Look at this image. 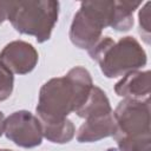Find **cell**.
Wrapping results in <instances>:
<instances>
[{"label": "cell", "instance_id": "cell-17", "mask_svg": "<svg viewBox=\"0 0 151 151\" xmlns=\"http://www.w3.org/2000/svg\"><path fill=\"white\" fill-rule=\"evenodd\" d=\"M5 116H4V113L0 111V137L2 136V133H4V130H5Z\"/></svg>", "mask_w": 151, "mask_h": 151}, {"label": "cell", "instance_id": "cell-12", "mask_svg": "<svg viewBox=\"0 0 151 151\" xmlns=\"http://www.w3.org/2000/svg\"><path fill=\"white\" fill-rule=\"evenodd\" d=\"M142 5L140 1H114V13L111 28L126 32L133 26V12Z\"/></svg>", "mask_w": 151, "mask_h": 151}, {"label": "cell", "instance_id": "cell-11", "mask_svg": "<svg viewBox=\"0 0 151 151\" xmlns=\"http://www.w3.org/2000/svg\"><path fill=\"white\" fill-rule=\"evenodd\" d=\"M41 127L44 138L55 144L68 143L73 139L76 134V127L68 118L60 122L41 123Z\"/></svg>", "mask_w": 151, "mask_h": 151}, {"label": "cell", "instance_id": "cell-14", "mask_svg": "<svg viewBox=\"0 0 151 151\" xmlns=\"http://www.w3.org/2000/svg\"><path fill=\"white\" fill-rule=\"evenodd\" d=\"M13 85H14L13 73L9 72L0 63V101L9 98L13 91Z\"/></svg>", "mask_w": 151, "mask_h": 151}, {"label": "cell", "instance_id": "cell-8", "mask_svg": "<svg viewBox=\"0 0 151 151\" xmlns=\"http://www.w3.org/2000/svg\"><path fill=\"white\" fill-rule=\"evenodd\" d=\"M116 132V120L113 112L92 116L80 125L77 140L79 143H93L106 137H113Z\"/></svg>", "mask_w": 151, "mask_h": 151}, {"label": "cell", "instance_id": "cell-16", "mask_svg": "<svg viewBox=\"0 0 151 151\" xmlns=\"http://www.w3.org/2000/svg\"><path fill=\"white\" fill-rule=\"evenodd\" d=\"M9 4H11V1H0V25L5 20H7Z\"/></svg>", "mask_w": 151, "mask_h": 151}, {"label": "cell", "instance_id": "cell-7", "mask_svg": "<svg viewBox=\"0 0 151 151\" xmlns=\"http://www.w3.org/2000/svg\"><path fill=\"white\" fill-rule=\"evenodd\" d=\"M38 52L28 42L15 40L0 52V63L13 74H27L38 64Z\"/></svg>", "mask_w": 151, "mask_h": 151}, {"label": "cell", "instance_id": "cell-1", "mask_svg": "<svg viewBox=\"0 0 151 151\" xmlns=\"http://www.w3.org/2000/svg\"><path fill=\"white\" fill-rule=\"evenodd\" d=\"M93 81L90 72L76 66L65 76L46 81L39 92L37 114L40 123L60 122L78 111L87 100Z\"/></svg>", "mask_w": 151, "mask_h": 151}, {"label": "cell", "instance_id": "cell-6", "mask_svg": "<svg viewBox=\"0 0 151 151\" xmlns=\"http://www.w3.org/2000/svg\"><path fill=\"white\" fill-rule=\"evenodd\" d=\"M4 133L15 145L25 149L39 146L44 138L39 118L25 110L15 111L5 119Z\"/></svg>", "mask_w": 151, "mask_h": 151}, {"label": "cell", "instance_id": "cell-4", "mask_svg": "<svg viewBox=\"0 0 151 151\" xmlns=\"http://www.w3.org/2000/svg\"><path fill=\"white\" fill-rule=\"evenodd\" d=\"M114 1H84L74 14L70 39L81 50H91L103 37L101 32L112 26Z\"/></svg>", "mask_w": 151, "mask_h": 151}, {"label": "cell", "instance_id": "cell-9", "mask_svg": "<svg viewBox=\"0 0 151 151\" xmlns=\"http://www.w3.org/2000/svg\"><path fill=\"white\" fill-rule=\"evenodd\" d=\"M150 87V71H133L114 85V92L124 99L144 100L149 98Z\"/></svg>", "mask_w": 151, "mask_h": 151}, {"label": "cell", "instance_id": "cell-10", "mask_svg": "<svg viewBox=\"0 0 151 151\" xmlns=\"http://www.w3.org/2000/svg\"><path fill=\"white\" fill-rule=\"evenodd\" d=\"M112 107L110 105V100L106 97L105 92L94 86L91 90V93L87 98V100L85 101V104L78 110L76 111L77 116L80 118H88L92 116H98V114H105V113H111Z\"/></svg>", "mask_w": 151, "mask_h": 151}, {"label": "cell", "instance_id": "cell-18", "mask_svg": "<svg viewBox=\"0 0 151 151\" xmlns=\"http://www.w3.org/2000/svg\"><path fill=\"white\" fill-rule=\"evenodd\" d=\"M0 151H12V150H7V149H0Z\"/></svg>", "mask_w": 151, "mask_h": 151}, {"label": "cell", "instance_id": "cell-5", "mask_svg": "<svg viewBox=\"0 0 151 151\" xmlns=\"http://www.w3.org/2000/svg\"><path fill=\"white\" fill-rule=\"evenodd\" d=\"M116 120L114 139L151 137L150 99H123L113 111Z\"/></svg>", "mask_w": 151, "mask_h": 151}, {"label": "cell", "instance_id": "cell-15", "mask_svg": "<svg viewBox=\"0 0 151 151\" xmlns=\"http://www.w3.org/2000/svg\"><path fill=\"white\" fill-rule=\"evenodd\" d=\"M150 6L151 2L147 1L145 5L140 8L138 13V19H139V26H140V33L144 37L145 41L149 44V38H150Z\"/></svg>", "mask_w": 151, "mask_h": 151}, {"label": "cell", "instance_id": "cell-2", "mask_svg": "<svg viewBox=\"0 0 151 151\" xmlns=\"http://www.w3.org/2000/svg\"><path fill=\"white\" fill-rule=\"evenodd\" d=\"M88 54L99 64L106 78L124 77L130 72L139 71L147 63L144 48L133 37H124L118 41L103 37L88 50Z\"/></svg>", "mask_w": 151, "mask_h": 151}, {"label": "cell", "instance_id": "cell-3", "mask_svg": "<svg viewBox=\"0 0 151 151\" xmlns=\"http://www.w3.org/2000/svg\"><path fill=\"white\" fill-rule=\"evenodd\" d=\"M58 15V1H11L7 20L17 32L33 35L38 42H45L51 38Z\"/></svg>", "mask_w": 151, "mask_h": 151}, {"label": "cell", "instance_id": "cell-13", "mask_svg": "<svg viewBox=\"0 0 151 151\" xmlns=\"http://www.w3.org/2000/svg\"><path fill=\"white\" fill-rule=\"evenodd\" d=\"M116 142L119 151H151V137L118 138Z\"/></svg>", "mask_w": 151, "mask_h": 151}]
</instances>
